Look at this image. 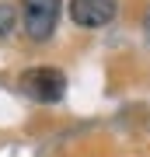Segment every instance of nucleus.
Here are the masks:
<instances>
[{"label":"nucleus","instance_id":"20e7f679","mask_svg":"<svg viewBox=\"0 0 150 157\" xmlns=\"http://www.w3.org/2000/svg\"><path fill=\"white\" fill-rule=\"evenodd\" d=\"M17 28H21V17H17L14 4H4V0H0V42L11 39Z\"/></svg>","mask_w":150,"mask_h":157},{"label":"nucleus","instance_id":"f03ea898","mask_svg":"<svg viewBox=\"0 0 150 157\" xmlns=\"http://www.w3.org/2000/svg\"><path fill=\"white\" fill-rule=\"evenodd\" d=\"M17 84H21V91L32 101L56 105V101H63V94H67V73L60 67H28L17 77Z\"/></svg>","mask_w":150,"mask_h":157},{"label":"nucleus","instance_id":"7ed1b4c3","mask_svg":"<svg viewBox=\"0 0 150 157\" xmlns=\"http://www.w3.org/2000/svg\"><path fill=\"white\" fill-rule=\"evenodd\" d=\"M67 14H70V21L77 25V28L94 32V28H105V25L115 21L119 0H70Z\"/></svg>","mask_w":150,"mask_h":157},{"label":"nucleus","instance_id":"f257e3e1","mask_svg":"<svg viewBox=\"0 0 150 157\" xmlns=\"http://www.w3.org/2000/svg\"><path fill=\"white\" fill-rule=\"evenodd\" d=\"M60 11H63V0H21V32L28 42L42 45L56 35V25H60Z\"/></svg>","mask_w":150,"mask_h":157},{"label":"nucleus","instance_id":"39448f33","mask_svg":"<svg viewBox=\"0 0 150 157\" xmlns=\"http://www.w3.org/2000/svg\"><path fill=\"white\" fill-rule=\"evenodd\" d=\"M143 32H147V42H150V11L143 14Z\"/></svg>","mask_w":150,"mask_h":157}]
</instances>
